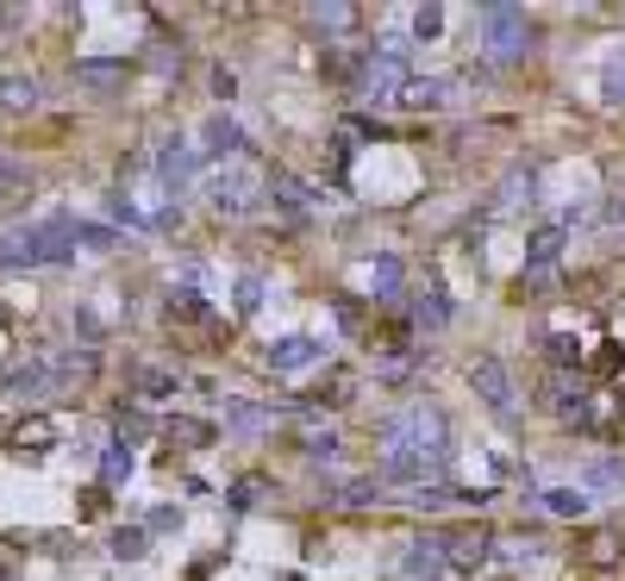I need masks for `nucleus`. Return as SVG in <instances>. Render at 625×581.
<instances>
[{"instance_id": "f257e3e1", "label": "nucleus", "mask_w": 625, "mask_h": 581, "mask_svg": "<svg viewBox=\"0 0 625 581\" xmlns=\"http://www.w3.org/2000/svg\"><path fill=\"white\" fill-rule=\"evenodd\" d=\"M76 226L81 219L69 213H51V219H32L20 232H7L0 244V270H32V263H63V256L76 251Z\"/></svg>"}, {"instance_id": "f03ea898", "label": "nucleus", "mask_w": 625, "mask_h": 581, "mask_svg": "<svg viewBox=\"0 0 625 581\" xmlns=\"http://www.w3.org/2000/svg\"><path fill=\"white\" fill-rule=\"evenodd\" d=\"M263 188H270V175H256L251 163H226V169L207 175V194H213L219 213H251Z\"/></svg>"}, {"instance_id": "7ed1b4c3", "label": "nucleus", "mask_w": 625, "mask_h": 581, "mask_svg": "<svg viewBox=\"0 0 625 581\" xmlns=\"http://www.w3.org/2000/svg\"><path fill=\"white\" fill-rule=\"evenodd\" d=\"M482 39H489L494 57H519L531 44V25H526L519 7H489V13H482Z\"/></svg>"}, {"instance_id": "20e7f679", "label": "nucleus", "mask_w": 625, "mask_h": 581, "mask_svg": "<svg viewBox=\"0 0 625 581\" xmlns=\"http://www.w3.org/2000/svg\"><path fill=\"white\" fill-rule=\"evenodd\" d=\"M431 544H438V557H445V562L469 569V562H482V557H489L494 531H489V525H475V519H469V525H450L445 538H431Z\"/></svg>"}, {"instance_id": "39448f33", "label": "nucleus", "mask_w": 625, "mask_h": 581, "mask_svg": "<svg viewBox=\"0 0 625 581\" xmlns=\"http://www.w3.org/2000/svg\"><path fill=\"white\" fill-rule=\"evenodd\" d=\"M469 382H475V394H482L501 419H513V382H507V363H501V357H475V363H469Z\"/></svg>"}, {"instance_id": "423d86ee", "label": "nucleus", "mask_w": 625, "mask_h": 581, "mask_svg": "<svg viewBox=\"0 0 625 581\" xmlns=\"http://www.w3.org/2000/svg\"><path fill=\"white\" fill-rule=\"evenodd\" d=\"M319 357H326V344H319V338H307V331H294V338H275V344H270V369H282V375L312 369Z\"/></svg>"}, {"instance_id": "0eeeda50", "label": "nucleus", "mask_w": 625, "mask_h": 581, "mask_svg": "<svg viewBox=\"0 0 625 581\" xmlns=\"http://www.w3.org/2000/svg\"><path fill=\"white\" fill-rule=\"evenodd\" d=\"M51 445H57V426H51V413H25L20 431H13V450H20V457H44Z\"/></svg>"}, {"instance_id": "6e6552de", "label": "nucleus", "mask_w": 625, "mask_h": 581, "mask_svg": "<svg viewBox=\"0 0 625 581\" xmlns=\"http://www.w3.org/2000/svg\"><path fill=\"white\" fill-rule=\"evenodd\" d=\"M450 95H457V81H445V76H413L407 95H401V107L426 113V107H450Z\"/></svg>"}, {"instance_id": "1a4fd4ad", "label": "nucleus", "mask_w": 625, "mask_h": 581, "mask_svg": "<svg viewBox=\"0 0 625 581\" xmlns=\"http://www.w3.org/2000/svg\"><path fill=\"white\" fill-rule=\"evenodd\" d=\"M270 194L282 200V213H294V219H300V213H312V200H319V194H312L307 182H294L288 169H275V175H270Z\"/></svg>"}, {"instance_id": "9d476101", "label": "nucleus", "mask_w": 625, "mask_h": 581, "mask_svg": "<svg viewBox=\"0 0 625 581\" xmlns=\"http://www.w3.org/2000/svg\"><path fill=\"white\" fill-rule=\"evenodd\" d=\"M176 387H182L176 369H138V375H132L138 401H176Z\"/></svg>"}, {"instance_id": "9b49d317", "label": "nucleus", "mask_w": 625, "mask_h": 581, "mask_svg": "<svg viewBox=\"0 0 625 581\" xmlns=\"http://www.w3.org/2000/svg\"><path fill=\"white\" fill-rule=\"evenodd\" d=\"M200 138H207V156H238L244 151V132H238L232 119H207V132Z\"/></svg>"}, {"instance_id": "f8f14e48", "label": "nucleus", "mask_w": 625, "mask_h": 581, "mask_svg": "<svg viewBox=\"0 0 625 581\" xmlns=\"http://www.w3.org/2000/svg\"><path fill=\"white\" fill-rule=\"evenodd\" d=\"M557 256H563V232L550 226V232H538V238H531V244H526V270L538 275V270H550Z\"/></svg>"}, {"instance_id": "ddd939ff", "label": "nucleus", "mask_w": 625, "mask_h": 581, "mask_svg": "<svg viewBox=\"0 0 625 581\" xmlns=\"http://www.w3.org/2000/svg\"><path fill=\"white\" fill-rule=\"evenodd\" d=\"M445 569H450V562L438 557V544H413V550H407V575L413 581H438Z\"/></svg>"}, {"instance_id": "4468645a", "label": "nucleus", "mask_w": 625, "mask_h": 581, "mask_svg": "<svg viewBox=\"0 0 625 581\" xmlns=\"http://www.w3.org/2000/svg\"><path fill=\"white\" fill-rule=\"evenodd\" d=\"M370 288H375V300H394V294H401V256H375Z\"/></svg>"}, {"instance_id": "2eb2a0df", "label": "nucleus", "mask_w": 625, "mask_h": 581, "mask_svg": "<svg viewBox=\"0 0 625 581\" xmlns=\"http://www.w3.org/2000/svg\"><path fill=\"white\" fill-rule=\"evenodd\" d=\"M132 469H138V457H132V445H125V438H119V445H107V463H100V475H107V487L132 482Z\"/></svg>"}, {"instance_id": "dca6fc26", "label": "nucleus", "mask_w": 625, "mask_h": 581, "mask_svg": "<svg viewBox=\"0 0 625 581\" xmlns=\"http://www.w3.org/2000/svg\"><path fill=\"white\" fill-rule=\"evenodd\" d=\"M545 506L557 513V519H588V494H582V487H550Z\"/></svg>"}, {"instance_id": "f3484780", "label": "nucleus", "mask_w": 625, "mask_h": 581, "mask_svg": "<svg viewBox=\"0 0 625 581\" xmlns=\"http://www.w3.org/2000/svg\"><path fill=\"white\" fill-rule=\"evenodd\" d=\"M76 81L81 88H119V81H125V63H76Z\"/></svg>"}, {"instance_id": "a211bd4d", "label": "nucleus", "mask_w": 625, "mask_h": 581, "mask_svg": "<svg viewBox=\"0 0 625 581\" xmlns=\"http://www.w3.org/2000/svg\"><path fill=\"white\" fill-rule=\"evenodd\" d=\"M169 445H182V450L213 445V426H207V419H169Z\"/></svg>"}, {"instance_id": "6ab92c4d", "label": "nucleus", "mask_w": 625, "mask_h": 581, "mask_svg": "<svg viewBox=\"0 0 625 581\" xmlns=\"http://www.w3.org/2000/svg\"><path fill=\"white\" fill-rule=\"evenodd\" d=\"M113 557L119 562H138V557H144V525H119V531H113Z\"/></svg>"}, {"instance_id": "aec40b11", "label": "nucleus", "mask_w": 625, "mask_h": 581, "mask_svg": "<svg viewBox=\"0 0 625 581\" xmlns=\"http://www.w3.org/2000/svg\"><path fill=\"white\" fill-rule=\"evenodd\" d=\"M0 107H39V81H32V76H13L7 88H0Z\"/></svg>"}, {"instance_id": "412c9836", "label": "nucleus", "mask_w": 625, "mask_h": 581, "mask_svg": "<svg viewBox=\"0 0 625 581\" xmlns=\"http://www.w3.org/2000/svg\"><path fill=\"white\" fill-rule=\"evenodd\" d=\"M312 25H326V32H351L357 13L351 7H312Z\"/></svg>"}, {"instance_id": "4be33fe9", "label": "nucleus", "mask_w": 625, "mask_h": 581, "mask_svg": "<svg viewBox=\"0 0 625 581\" xmlns=\"http://www.w3.org/2000/svg\"><path fill=\"white\" fill-rule=\"evenodd\" d=\"M445 32V7H419L413 13V39H438Z\"/></svg>"}, {"instance_id": "5701e85b", "label": "nucleus", "mask_w": 625, "mask_h": 581, "mask_svg": "<svg viewBox=\"0 0 625 581\" xmlns=\"http://www.w3.org/2000/svg\"><path fill=\"white\" fill-rule=\"evenodd\" d=\"M419 319H426V326H445V319H450V300H445V288H431L426 300H419Z\"/></svg>"}, {"instance_id": "b1692460", "label": "nucleus", "mask_w": 625, "mask_h": 581, "mask_svg": "<svg viewBox=\"0 0 625 581\" xmlns=\"http://www.w3.org/2000/svg\"><path fill=\"white\" fill-rule=\"evenodd\" d=\"M613 557H619V550H613V538H588L582 544V562H594V569H606Z\"/></svg>"}, {"instance_id": "393cba45", "label": "nucleus", "mask_w": 625, "mask_h": 581, "mask_svg": "<svg viewBox=\"0 0 625 581\" xmlns=\"http://www.w3.org/2000/svg\"><path fill=\"white\" fill-rule=\"evenodd\" d=\"M601 95L613 100V107H625V63H613V69L601 76Z\"/></svg>"}, {"instance_id": "a878e982", "label": "nucleus", "mask_w": 625, "mask_h": 581, "mask_svg": "<svg viewBox=\"0 0 625 581\" xmlns=\"http://www.w3.org/2000/svg\"><path fill=\"white\" fill-rule=\"evenodd\" d=\"M256 307H263V282L244 275V282H238V313H256Z\"/></svg>"}, {"instance_id": "bb28decb", "label": "nucleus", "mask_w": 625, "mask_h": 581, "mask_svg": "<svg viewBox=\"0 0 625 581\" xmlns=\"http://www.w3.org/2000/svg\"><path fill=\"white\" fill-rule=\"evenodd\" d=\"M619 363H625V357H619V344L606 338V344H601V357H594L588 369H594V375H619Z\"/></svg>"}, {"instance_id": "cd10ccee", "label": "nucleus", "mask_w": 625, "mask_h": 581, "mask_svg": "<svg viewBox=\"0 0 625 581\" xmlns=\"http://www.w3.org/2000/svg\"><path fill=\"white\" fill-rule=\"evenodd\" d=\"M256 494H263V482H256V475H244V482H238V487H232V506H251V501H256Z\"/></svg>"}, {"instance_id": "c85d7f7f", "label": "nucleus", "mask_w": 625, "mask_h": 581, "mask_svg": "<svg viewBox=\"0 0 625 581\" xmlns=\"http://www.w3.org/2000/svg\"><path fill=\"white\" fill-rule=\"evenodd\" d=\"M338 319H344V326H351V331H363V313H357V300H351V294L338 300Z\"/></svg>"}, {"instance_id": "c756f323", "label": "nucleus", "mask_w": 625, "mask_h": 581, "mask_svg": "<svg viewBox=\"0 0 625 581\" xmlns=\"http://www.w3.org/2000/svg\"><path fill=\"white\" fill-rule=\"evenodd\" d=\"M81 513H107V487H88V494H81Z\"/></svg>"}, {"instance_id": "7c9ffc66", "label": "nucleus", "mask_w": 625, "mask_h": 581, "mask_svg": "<svg viewBox=\"0 0 625 581\" xmlns=\"http://www.w3.org/2000/svg\"><path fill=\"white\" fill-rule=\"evenodd\" d=\"M144 525H151V531H169V525H176V506H156V513H151Z\"/></svg>"}]
</instances>
